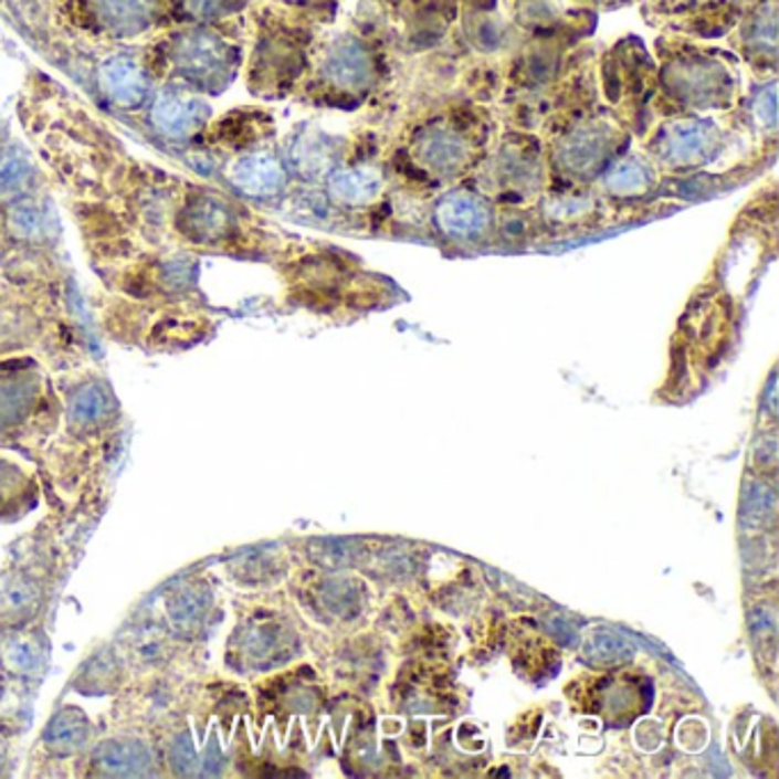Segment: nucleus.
<instances>
[{
  "label": "nucleus",
  "instance_id": "nucleus-2",
  "mask_svg": "<svg viewBox=\"0 0 779 779\" xmlns=\"http://www.w3.org/2000/svg\"><path fill=\"white\" fill-rule=\"evenodd\" d=\"M62 227L51 192L0 204V267L12 282H60Z\"/></svg>",
  "mask_w": 779,
  "mask_h": 779
},
{
  "label": "nucleus",
  "instance_id": "nucleus-5",
  "mask_svg": "<svg viewBox=\"0 0 779 779\" xmlns=\"http://www.w3.org/2000/svg\"><path fill=\"white\" fill-rule=\"evenodd\" d=\"M147 53L140 49H115L96 62L92 70V96L106 115L126 124L138 115L156 90Z\"/></svg>",
  "mask_w": 779,
  "mask_h": 779
},
{
  "label": "nucleus",
  "instance_id": "nucleus-4",
  "mask_svg": "<svg viewBox=\"0 0 779 779\" xmlns=\"http://www.w3.org/2000/svg\"><path fill=\"white\" fill-rule=\"evenodd\" d=\"M213 119V106L204 94L179 83H158L147 106L126 122L138 135L169 156L192 145Z\"/></svg>",
  "mask_w": 779,
  "mask_h": 779
},
{
  "label": "nucleus",
  "instance_id": "nucleus-10",
  "mask_svg": "<svg viewBox=\"0 0 779 779\" xmlns=\"http://www.w3.org/2000/svg\"><path fill=\"white\" fill-rule=\"evenodd\" d=\"M336 151L331 140L320 133H304L297 135L288 147V165L293 172L304 177H318L334 165Z\"/></svg>",
  "mask_w": 779,
  "mask_h": 779
},
{
  "label": "nucleus",
  "instance_id": "nucleus-17",
  "mask_svg": "<svg viewBox=\"0 0 779 779\" xmlns=\"http://www.w3.org/2000/svg\"><path fill=\"white\" fill-rule=\"evenodd\" d=\"M650 177L638 162H620L611 175H608V188L615 192H638L648 186Z\"/></svg>",
  "mask_w": 779,
  "mask_h": 779
},
{
  "label": "nucleus",
  "instance_id": "nucleus-7",
  "mask_svg": "<svg viewBox=\"0 0 779 779\" xmlns=\"http://www.w3.org/2000/svg\"><path fill=\"white\" fill-rule=\"evenodd\" d=\"M204 181L220 186L241 201H270L286 190L288 169L275 151L254 147L213 162Z\"/></svg>",
  "mask_w": 779,
  "mask_h": 779
},
{
  "label": "nucleus",
  "instance_id": "nucleus-9",
  "mask_svg": "<svg viewBox=\"0 0 779 779\" xmlns=\"http://www.w3.org/2000/svg\"><path fill=\"white\" fill-rule=\"evenodd\" d=\"M51 190L53 181L35 149L17 140L14 135L0 143V204Z\"/></svg>",
  "mask_w": 779,
  "mask_h": 779
},
{
  "label": "nucleus",
  "instance_id": "nucleus-13",
  "mask_svg": "<svg viewBox=\"0 0 779 779\" xmlns=\"http://www.w3.org/2000/svg\"><path fill=\"white\" fill-rule=\"evenodd\" d=\"M368 74H370L368 57L355 44H344L334 49V53L327 60V76L344 87H357L366 83Z\"/></svg>",
  "mask_w": 779,
  "mask_h": 779
},
{
  "label": "nucleus",
  "instance_id": "nucleus-8",
  "mask_svg": "<svg viewBox=\"0 0 779 779\" xmlns=\"http://www.w3.org/2000/svg\"><path fill=\"white\" fill-rule=\"evenodd\" d=\"M60 408L49 378L30 359L0 364V428H14L30 417H49Z\"/></svg>",
  "mask_w": 779,
  "mask_h": 779
},
{
  "label": "nucleus",
  "instance_id": "nucleus-3",
  "mask_svg": "<svg viewBox=\"0 0 779 779\" xmlns=\"http://www.w3.org/2000/svg\"><path fill=\"white\" fill-rule=\"evenodd\" d=\"M245 201L209 181L186 179L169 220V243L192 254H233L248 248Z\"/></svg>",
  "mask_w": 779,
  "mask_h": 779
},
{
  "label": "nucleus",
  "instance_id": "nucleus-1",
  "mask_svg": "<svg viewBox=\"0 0 779 779\" xmlns=\"http://www.w3.org/2000/svg\"><path fill=\"white\" fill-rule=\"evenodd\" d=\"M145 53L158 83H179L207 98L222 94L241 66V49L213 23L169 30Z\"/></svg>",
  "mask_w": 779,
  "mask_h": 779
},
{
  "label": "nucleus",
  "instance_id": "nucleus-11",
  "mask_svg": "<svg viewBox=\"0 0 779 779\" xmlns=\"http://www.w3.org/2000/svg\"><path fill=\"white\" fill-rule=\"evenodd\" d=\"M436 220L453 235H476L487 224V211L478 199L469 194L449 197L436 211Z\"/></svg>",
  "mask_w": 779,
  "mask_h": 779
},
{
  "label": "nucleus",
  "instance_id": "nucleus-16",
  "mask_svg": "<svg viewBox=\"0 0 779 779\" xmlns=\"http://www.w3.org/2000/svg\"><path fill=\"white\" fill-rule=\"evenodd\" d=\"M421 151L423 158L439 169L455 167L464 158V145L453 135H432Z\"/></svg>",
  "mask_w": 779,
  "mask_h": 779
},
{
  "label": "nucleus",
  "instance_id": "nucleus-15",
  "mask_svg": "<svg viewBox=\"0 0 779 779\" xmlns=\"http://www.w3.org/2000/svg\"><path fill=\"white\" fill-rule=\"evenodd\" d=\"M239 3L241 0H167L169 14L188 23H215Z\"/></svg>",
  "mask_w": 779,
  "mask_h": 779
},
{
  "label": "nucleus",
  "instance_id": "nucleus-6",
  "mask_svg": "<svg viewBox=\"0 0 779 779\" xmlns=\"http://www.w3.org/2000/svg\"><path fill=\"white\" fill-rule=\"evenodd\" d=\"M66 10L83 32L110 42L145 38L172 17L167 0H66Z\"/></svg>",
  "mask_w": 779,
  "mask_h": 779
},
{
  "label": "nucleus",
  "instance_id": "nucleus-14",
  "mask_svg": "<svg viewBox=\"0 0 779 779\" xmlns=\"http://www.w3.org/2000/svg\"><path fill=\"white\" fill-rule=\"evenodd\" d=\"M710 138H714V133L708 130L706 124H697V122L680 124L667 135L665 149H667V156L674 160H693L708 149Z\"/></svg>",
  "mask_w": 779,
  "mask_h": 779
},
{
  "label": "nucleus",
  "instance_id": "nucleus-12",
  "mask_svg": "<svg viewBox=\"0 0 779 779\" xmlns=\"http://www.w3.org/2000/svg\"><path fill=\"white\" fill-rule=\"evenodd\" d=\"M380 177L372 169H344V172H334L329 179V192L338 204H366L372 197L380 192Z\"/></svg>",
  "mask_w": 779,
  "mask_h": 779
}]
</instances>
